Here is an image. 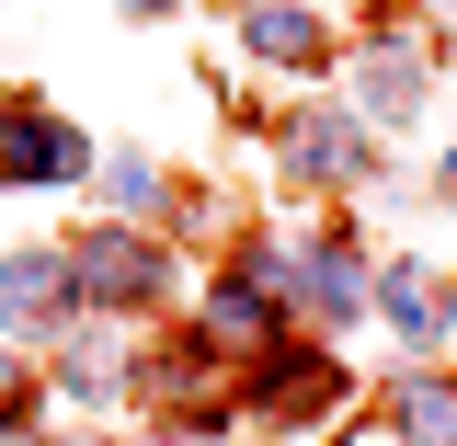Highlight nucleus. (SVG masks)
<instances>
[{
  "instance_id": "f8f14e48",
  "label": "nucleus",
  "mask_w": 457,
  "mask_h": 446,
  "mask_svg": "<svg viewBox=\"0 0 457 446\" xmlns=\"http://www.w3.org/2000/svg\"><path fill=\"white\" fill-rule=\"evenodd\" d=\"M446 195H457V149H446Z\"/></svg>"
},
{
  "instance_id": "9b49d317",
  "label": "nucleus",
  "mask_w": 457,
  "mask_h": 446,
  "mask_svg": "<svg viewBox=\"0 0 457 446\" xmlns=\"http://www.w3.org/2000/svg\"><path fill=\"white\" fill-rule=\"evenodd\" d=\"M126 12H171V0H126Z\"/></svg>"
},
{
  "instance_id": "1a4fd4ad",
  "label": "nucleus",
  "mask_w": 457,
  "mask_h": 446,
  "mask_svg": "<svg viewBox=\"0 0 457 446\" xmlns=\"http://www.w3.org/2000/svg\"><path fill=\"white\" fill-rule=\"evenodd\" d=\"M104 195H114V206H161V172H149V161H104Z\"/></svg>"
},
{
  "instance_id": "9d476101",
  "label": "nucleus",
  "mask_w": 457,
  "mask_h": 446,
  "mask_svg": "<svg viewBox=\"0 0 457 446\" xmlns=\"http://www.w3.org/2000/svg\"><path fill=\"white\" fill-rule=\"evenodd\" d=\"M12 390H23V378H12V355H0V400H12Z\"/></svg>"
},
{
  "instance_id": "423d86ee",
  "label": "nucleus",
  "mask_w": 457,
  "mask_h": 446,
  "mask_svg": "<svg viewBox=\"0 0 457 446\" xmlns=\"http://www.w3.org/2000/svg\"><path fill=\"white\" fill-rule=\"evenodd\" d=\"M366 114H378V126L423 114V57H378V69H366Z\"/></svg>"
},
{
  "instance_id": "f257e3e1",
  "label": "nucleus",
  "mask_w": 457,
  "mask_h": 446,
  "mask_svg": "<svg viewBox=\"0 0 457 446\" xmlns=\"http://www.w3.org/2000/svg\"><path fill=\"white\" fill-rule=\"evenodd\" d=\"M69 275H80V298H104V309H137V298L161 286V252L126 240V229H92V240L69 252Z\"/></svg>"
},
{
  "instance_id": "39448f33",
  "label": "nucleus",
  "mask_w": 457,
  "mask_h": 446,
  "mask_svg": "<svg viewBox=\"0 0 457 446\" xmlns=\"http://www.w3.org/2000/svg\"><path fill=\"white\" fill-rule=\"evenodd\" d=\"M252 46L286 57V69H320V12H297V0H263L252 12Z\"/></svg>"
},
{
  "instance_id": "0eeeda50",
  "label": "nucleus",
  "mask_w": 457,
  "mask_h": 446,
  "mask_svg": "<svg viewBox=\"0 0 457 446\" xmlns=\"http://www.w3.org/2000/svg\"><path fill=\"white\" fill-rule=\"evenodd\" d=\"M354 161H366V138H354L343 114H320V126H297V172H309V183H320V172H354Z\"/></svg>"
},
{
  "instance_id": "7ed1b4c3",
  "label": "nucleus",
  "mask_w": 457,
  "mask_h": 446,
  "mask_svg": "<svg viewBox=\"0 0 457 446\" xmlns=\"http://www.w3.org/2000/svg\"><path fill=\"white\" fill-rule=\"evenodd\" d=\"M0 309H12V332H46L57 309H69V264L57 252H12L0 264Z\"/></svg>"
},
{
  "instance_id": "6e6552de",
  "label": "nucleus",
  "mask_w": 457,
  "mask_h": 446,
  "mask_svg": "<svg viewBox=\"0 0 457 446\" xmlns=\"http://www.w3.org/2000/svg\"><path fill=\"white\" fill-rule=\"evenodd\" d=\"M378 309H389V321H400L411 343L435 332V286H423V264H389V286H378Z\"/></svg>"
},
{
  "instance_id": "20e7f679",
  "label": "nucleus",
  "mask_w": 457,
  "mask_h": 446,
  "mask_svg": "<svg viewBox=\"0 0 457 446\" xmlns=\"http://www.w3.org/2000/svg\"><path fill=\"white\" fill-rule=\"evenodd\" d=\"M400 446H457V378H400Z\"/></svg>"
},
{
  "instance_id": "f03ea898",
  "label": "nucleus",
  "mask_w": 457,
  "mask_h": 446,
  "mask_svg": "<svg viewBox=\"0 0 457 446\" xmlns=\"http://www.w3.org/2000/svg\"><path fill=\"white\" fill-rule=\"evenodd\" d=\"M0 172H12V183H69V172H80V138L46 126L35 104H12L0 114Z\"/></svg>"
}]
</instances>
